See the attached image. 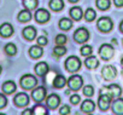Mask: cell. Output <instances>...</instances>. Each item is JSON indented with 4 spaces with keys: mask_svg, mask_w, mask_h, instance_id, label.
<instances>
[{
    "mask_svg": "<svg viewBox=\"0 0 123 115\" xmlns=\"http://www.w3.org/2000/svg\"><path fill=\"white\" fill-rule=\"evenodd\" d=\"M116 74H117V72H116V68L113 66H105L101 69V76L105 80H109L110 81V80L115 79L116 78Z\"/></svg>",
    "mask_w": 123,
    "mask_h": 115,
    "instance_id": "cell-11",
    "label": "cell"
},
{
    "mask_svg": "<svg viewBox=\"0 0 123 115\" xmlns=\"http://www.w3.org/2000/svg\"><path fill=\"white\" fill-rule=\"evenodd\" d=\"M83 95L85 96H87V97H92L93 95H94V88H93V86H91V85H87V86H85L83 87Z\"/></svg>",
    "mask_w": 123,
    "mask_h": 115,
    "instance_id": "cell-35",
    "label": "cell"
},
{
    "mask_svg": "<svg viewBox=\"0 0 123 115\" xmlns=\"http://www.w3.org/2000/svg\"><path fill=\"white\" fill-rule=\"evenodd\" d=\"M101 93H106V95H109L112 99H115V98H118V97L121 96V93H122V88H121L119 85H117V84H112V85L105 86V87L101 90Z\"/></svg>",
    "mask_w": 123,
    "mask_h": 115,
    "instance_id": "cell-4",
    "label": "cell"
},
{
    "mask_svg": "<svg viewBox=\"0 0 123 115\" xmlns=\"http://www.w3.org/2000/svg\"><path fill=\"white\" fill-rule=\"evenodd\" d=\"M35 72L39 76H45L48 73V64L46 62H39L35 66Z\"/></svg>",
    "mask_w": 123,
    "mask_h": 115,
    "instance_id": "cell-18",
    "label": "cell"
},
{
    "mask_svg": "<svg viewBox=\"0 0 123 115\" xmlns=\"http://www.w3.org/2000/svg\"><path fill=\"white\" fill-rule=\"evenodd\" d=\"M111 110L116 115H123V98H115L111 103Z\"/></svg>",
    "mask_w": 123,
    "mask_h": 115,
    "instance_id": "cell-13",
    "label": "cell"
},
{
    "mask_svg": "<svg viewBox=\"0 0 123 115\" xmlns=\"http://www.w3.org/2000/svg\"><path fill=\"white\" fill-rule=\"evenodd\" d=\"M119 30H121V33H123V21H122L121 24H119Z\"/></svg>",
    "mask_w": 123,
    "mask_h": 115,
    "instance_id": "cell-42",
    "label": "cell"
},
{
    "mask_svg": "<svg viewBox=\"0 0 123 115\" xmlns=\"http://www.w3.org/2000/svg\"><path fill=\"white\" fill-rule=\"evenodd\" d=\"M23 5L27 10L31 11V10H35L39 5V1L37 0H23Z\"/></svg>",
    "mask_w": 123,
    "mask_h": 115,
    "instance_id": "cell-27",
    "label": "cell"
},
{
    "mask_svg": "<svg viewBox=\"0 0 123 115\" xmlns=\"http://www.w3.org/2000/svg\"><path fill=\"white\" fill-rule=\"evenodd\" d=\"M49 17H51V15H49V12L46 9H39V10H36L35 16H34L35 21L37 23H41V24L42 23H46L49 20Z\"/></svg>",
    "mask_w": 123,
    "mask_h": 115,
    "instance_id": "cell-10",
    "label": "cell"
},
{
    "mask_svg": "<svg viewBox=\"0 0 123 115\" xmlns=\"http://www.w3.org/2000/svg\"><path fill=\"white\" fill-rule=\"evenodd\" d=\"M46 93H47V91H46L45 87H42V86H40V87H34V90H33V92H31V97H33V99H34L36 103H41V102L46 98Z\"/></svg>",
    "mask_w": 123,
    "mask_h": 115,
    "instance_id": "cell-8",
    "label": "cell"
},
{
    "mask_svg": "<svg viewBox=\"0 0 123 115\" xmlns=\"http://www.w3.org/2000/svg\"><path fill=\"white\" fill-rule=\"evenodd\" d=\"M17 20L19 21V22H29L30 20H31V14H30V11L29 10H23V11H21L19 14H18V16H17Z\"/></svg>",
    "mask_w": 123,
    "mask_h": 115,
    "instance_id": "cell-25",
    "label": "cell"
},
{
    "mask_svg": "<svg viewBox=\"0 0 123 115\" xmlns=\"http://www.w3.org/2000/svg\"><path fill=\"white\" fill-rule=\"evenodd\" d=\"M13 101H15V104H16L17 107H25V105H28L29 102H30V101H29V96H28L27 93H24V92L17 93V95L15 96Z\"/></svg>",
    "mask_w": 123,
    "mask_h": 115,
    "instance_id": "cell-12",
    "label": "cell"
},
{
    "mask_svg": "<svg viewBox=\"0 0 123 115\" xmlns=\"http://www.w3.org/2000/svg\"><path fill=\"white\" fill-rule=\"evenodd\" d=\"M33 114H37V115H47L48 111H47V109H46L43 105L37 104V105H35V107L33 108Z\"/></svg>",
    "mask_w": 123,
    "mask_h": 115,
    "instance_id": "cell-30",
    "label": "cell"
},
{
    "mask_svg": "<svg viewBox=\"0 0 123 115\" xmlns=\"http://www.w3.org/2000/svg\"><path fill=\"white\" fill-rule=\"evenodd\" d=\"M16 84L13 81H6L3 84V91L6 93V95H11L16 91Z\"/></svg>",
    "mask_w": 123,
    "mask_h": 115,
    "instance_id": "cell-23",
    "label": "cell"
},
{
    "mask_svg": "<svg viewBox=\"0 0 123 115\" xmlns=\"http://www.w3.org/2000/svg\"><path fill=\"white\" fill-rule=\"evenodd\" d=\"M23 36H24L27 40H29V41L34 40L35 36H36V29H35L33 26L25 27V28L23 29Z\"/></svg>",
    "mask_w": 123,
    "mask_h": 115,
    "instance_id": "cell-17",
    "label": "cell"
},
{
    "mask_svg": "<svg viewBox=\"0 0 123 115\" xmlns=\"http://www.w3.org/2000/svg\"><path fill=\"white\" fill-rule=\"evenodd\" d=\"M113 3H115V5H116L117 7L123 6V0H113Z\"/></svg>",
    "mask_w": 123,
    "mask_h": 115,
    "instance_id": "cell-40",
    "label": "cell"
},
{
    "mask_svg": "<svg viewBox=\"0 0 123 115\" xmlns=\"http://www.w3.org/2000/svg\"><path fill=\"white\" fill-rule=\"evenodd\" d=\"M80 96L79 95H73L71 97H70V102L73 103V104H79L80 103Z\"/></svg>",
    "mask_w": 123,
    "mask_h": 115,
    "instance_id": "cell-39",
    "label": "cell"
},
{
    "mask_svg": "<svg viewBox=\"0 0 123 115\" xmlns=\"http://www.w3.org/2000/svg\"><path fill=\"white\" fill-rule=\"evenodd\" d=\"M46 104H47V107L51 108V109L58 108V105L60 104V98H59V96L55 95V93H52V95L47 96V98H46Z\"/></svg>",
    "mask_w": 123,
    "mask_h": 115,
    "instance_id": "cell-14",
    "label": "cell"
},
{
    "mask_svg": "<svg viewBox=\"0 0 123 115\" xmlns=\"http://www.w3.org/2000/svg\"><path fill=\"white\" fill-rule=\"evenodd\" d=\"M59 28L62 30H69L73 28V22L69 18H62L59 21Z\"/></svg>",
    "mask_w": 123,
    "mask_h": 115,
    "instance_id": "cell-26",
    "label": "cell"
},
{
    "mask_svg": "<svg viewBox=\"0 0 123 115\" xmlns=\"http://www.w3.org/2000/svg\"><path fill=\"white\" fill-rule=\"evenodd\" d=\"M92 52H93V48H92V46H89V45H85V46H82V48H81V54L82 56H91L92 54Z\"/></svg>",
    "mask_w": 123,
    "mask_h": 115,
    "instance_id": "cell-34",
    "label": "cell"
},
{
    "mask_svg": "<svg viewBox=\"0 0 123 115\" xmlns=\"http://www.w3.org/2000/svg\"><path fill=\"white\" fill-rule=\"evenodd\" d=\"M65 52H67V48H65L63 45H57V46L54 47V50H53V53H54L55 57L63 56V54H65Z\"/></svg>",
    "mask_w": 123,
    "mask_h": 115,
    "instance_id": "cell-32",
    "label": "cell"
},
{
    "mask_svg": "<svg viewBox=\"0 0 123 115\" xmlns=\"http://www.w3.org/2000/svg\"><path fill=\"white\" fill-rule=\"evenodd\" d=\"M122 76H123V68H122Z\"/></svg>",
    "mask_w": 123,
    "mask_h": 115,
    "instance_id": "cell-46",
    "label": "cell"
},
{
    "mask_svg": "<svg viewBox=\"0 0 123 115\" xmlns=\"http://www.w3.org/2000/svg\"><path fill=\"white\" fill-rule=\"evenodd\" d=\"M47 42H48V40H47L46 36H40V38H37V45L45 46V45H47Z\"/></svg>",
    "mask_w": 123,
    "mask_h": 115,
    "instance_id": "cell-38",
    "label": "cell"
},
{
    "mask_svg": "<svg viewBox=\"0 0 123 115\" xmlns=\"http://www.w3.org/2000/svg\"><path fill=\"white\" fill-rule=\"evenodd\" d=\"M1 72H3V68H1V66H0V74H1Z\"/></svg>",
    "mask_w": 123,
    "mask_h": 115,
    "instance_id": "cell-45",
    "label": "cell"
},
{
    "mask_svg": "<svg viewBox=\"0 0 123 115\" xmlns=\"http://www.w3.org/2000/svg\"><path fill=\"white\" fill-rule=\"evenodd\" d=\"M95 17H97V12L94 11V9H87L86 10V12H85V20L86 21H88V22H92V21H94L95 20Z\"/></svg>",
    "mask_w": 123,
    "mask_h": 115,
    "instance_id": "cell-28",
    "label": "cell"
},
{
    "mask_svg": "<svg viewBox=\"0 0 123 115\" xmlns=\"http://www.w3.org/2000/svg\"><path fill=\"white\" fill-rule=\"evenodd\" d=\"M5 52H6L9 56H13V54H16V52H17V47H16V45L12 44V42H9V44L5 46Z\"/></svg>",
    "mask_w": 123,
    "mask_h": 115,
    "instance_id": "cell-31",
    "label": "cell"
},
{
    "mask_svg": "<svg viewBox=\"0 0 123 115\" xmlns=\"http://www.w3.org/2000/svg\"><path fill=\"white\" fill-rule=\"evenodd\" d=\"M13 33V27L10 23H3L0 26V35L4 38H9L11 36Z\"/></svg>",
    "mask_w": 123,
    "mask_h": 115,
    "instance_id": "cell-16",
    "label": "cell"
},
{
    "mask_svg": "<svg viewBox=\"0 0 123 115\" xmlns=\"http://www.w3.org/2000/svg\"><path fill=\"white\" fill-rule=\"evenodd\" d=\"M43 51H42V47L40 45H34L29 48V54L31 58H40V57L42 56Z\"/></svg>",
    "mask_w": 123,
    "mask_h": 115,
    "instance_id": "cell-19",
    "label": "cell"
},
{
    "mask_svg": "<svg viewBox=\"0 0 123 115\" xmlns=\"http://www.w3.org/2000/svg\"><path fill=\"white\" fill-rule=\"evenodd\" d=\"M81 110H82L83 113H86V114L93 113V111L95 110V104H94V102L91 101V99L83 101L82 104H81Z\"/></svg>",
    "mask_w": 123,
    "mask_h": 115,
    "instance_id": "cell-15",
    "label": "cell"
},
{
    "mask_svg": "<svg viewBox=\"0 0 123 115\" xmlns=\"http://www.w3.org/2000/svg\"><path fill=\"white\" fill-rule=\"evenodd\" d=\"M97 27H98V29H99L100 32H103V33H109V32L112 30L113 23H112V21H111L110 17H101V18L98 20Z\"/></svg>",
    "mask_w": 123,
    "mask_h": 115,
    "instance_id": "cell-3",
    "label": "cell"
},
{
    "mask_svg": "<svg viewBox=\"0 0 123 115\" xmlns=\"http://www.w3.org/2000/svg\"><path fill=\"white\" fill-rule=\"evenodd\" d=\"M33 114V109H25L24 111H22V115H31Z\"/></svg>",
    "mask_w": 123,
    "mask_h": 115,
    "instance_id": "cell-41",
    "label": "cell"
},
{
    "mask_svg": "<svg viewBox=\"0 0 123 115\" xmlns=\"http://www.w3.org/2000/svg\"><path fill=\"white\" fill-rule=\"evenodd\" d=\"M85 66L88 69H94V68H97L99 66V62H98V60L95 58L94 56H88L86 58V61H85Z\"/></svg>",
    "mask_w": 123,
    "mask_h": 115,
    "instance_id": "cell-22",
    "label": "cell"
},
{
    "mask_svg": "<svg viewBox=\"0 0 123 115\" xmlns=\"http://www.w3.org/2000/svg\"><path fill=\"white\" fill-rule=\"evenodd\" d=\"M83 16V12H82V9L79 7V6H75V7H71L70 9V17L74 20V21H80Z\"/></svg>",
    "mask_w": 123,
    "mask_h": 115,
    "instance_id": "cell-20",
    "label": "cell"
},
{
    "mask_svg": "<svg viewBox=\"0 0 123 115\" xmlns=\"http://www.w3.org/2000/svg\"><path fill=\"white\" fill-rule=\"evenodd\" d=\"M67 82H68V80L63 75H55V78L53 79V86L55 88H63Z\"/></svg>",
    "mask_w": 123,
    "mask_h": 115,
    "instance_id": "cell-21",
    "label": "cell"
},
{
    "mask_svg": "<svg viewBox=\"0 0 123 115\" xmlns=\"http://www.w3.org/2000/svg\"><path fill=\"white\" fill-rule=\"evenodd\" d=\"M21 86L24 90H33L37 85V79L31 74H25L21 78Z\"/></svg>",
    "mask_w": 123,
    "mask_h": 115,
    "instance_id": "cell-2",
    "label": "cell"
},
{
    "mask_svg": "<svg viewBox=\"0 0 123 115\" xmlns=\"http://www.w3.org/2000/svg\"><path fill=\"white\" fill-rule=\"evenodd\" d=\"M111 99H112V98H111L109 95H106V93H100L99 99H98V105H99L100 110H103V111L107 110V109L110 108V105H111Z\"/></svg>",
    "mask_w": 123,
    "mask_h": 115,
    "instance_id": "cell-9",
    "label": "cell"
},
{
    "mask_svg": "<svg viewBox=\"0 0 123 115\" xmlns=\"http://www.w3.org/2000/svg\"><path fill=\"white\" fill-rule=\"evenodd\" d=\"M69 1H70V3H77L79 0H69Z\"/></svg>",
    "mask_w": 123,
    "mask_h": 115,
    "instance_id": "cell-43",
    "label": "cell"
},
{
    "mask_svg": "<svg viewBox=\"0 0 123 115\" xmlns=\"http://www.w3.org/2000/svg\"><path fill=\"white\" fill-rule=\"evenodd\" d=\"M89 39V33L86 28H79L74 33V40L79 44H83Z\"/></svg>",
    "mask_w": 123,
    "mask_h": 115,
    "instance_id": "cell-7",
    "label": "cell"
},
{
    "mask_svg": "<svg viewBox=\"0 0 123 115\" xmlns=\"http://www.w3.org/2000/svg\"><path fill=\"white\" fill-rule=\"evenodd\" d=\"M95 4H97L98 9H100V10H103V11H104V10H107V9L110 7V5H111L110 0H97Z\"/></svg>",
    "mask_w": 123,
    "mask_h": 115,
    "instance_id": "cell-29",
    "label": "cell"
},
{
    "mask_svg": "<svg viewBox=\"0 0 123 115\" xmlns=\"http://www.w3.org/2000/svg\"><path fill=\"white\" fill-rule=\"evenodd\" d=\"M49 7H51V10L58 12L60 10H63L64 1H63V0H51V1H49Z\"/></svg>",
    "mask_w": 123,
    "mask_h": 115,
    "instance_id": "cell-24",
    "label": "cell"
},
{
    "mask_svg": "<svg viewBox=\"0 0 123 115\" xmlns=\"http://www.w3.org/2000/svg\"><path fill=\"white\" fill-rule=\"evenodd\" d=\"M6 104H7V99H6V97H5L3 93H0V109L4 108V107H6Z\"/></svg>",
    "mask_w": 123,
    "mask_h": 115,
    "instance_id": "cell-37",
    "label": "cell"
},
{
    "mask_svg": "<svg viewBox=\"0 0 123 115\" xmlns=\"http://www.w3.org/2000/svg\"><path fill=\"white\" fill-rule=\"evenodd\" d=\"M59 114L60 115H68V114H70V107L69 105H63L60 108V110H59Z\"/></svg>",
    "mask_w": 123,
    "mask_h": 115,
    "instance_id": "cell-36",
    "label": "cell"
},
{
    "mask_svg": "<svg viewBox=\"0 0 123 115\" xmlns=\"http://www.w3.org/2000/svg\"><path fill=\"white\" fill-rule=\"evenodd\" d=\"M54 41H55L57 45H64V44L68 41V38H67V35H64V34H58V35L55 36Z\"/></svg>",
    "mask_w": 123,
    "mask_h": 115,
    "instance_id": "cell-33",
    "label": "cell"
},
{
    "mask_svg": "<svg viewBox=\"0 0 123 115\" xmlns=\"http://www.w3.org/2000/svg\"><path fill=\"white\" fill-rule=\"evenodd\" d=\"M68 86L71 91H77L82 87V84H83V80H82V76L80 75H71L69 79H68Z\"/></svg>",
    "mask_w": 123,
    "mask_h": 115,
    "instance_id": "cell-6",
    "label": "cell"
},
{
    "mask_svg": "<svg viewBox=\"0 0 123 115\" xmlns=\"http://www.w3.org/2000/svg\"><path fill=\"white\" fill-rule=\"evenodd\" d=\"M113 53H115V50H113V47L110 44H104L99 48V56L101 57V60H104V61L111 60L113 57Z\"/></svg>",
    "mask_w": 123,
    "mask_h": 115,
    "instance_id": "cell-5",
    "label": "cell"
},
{
    "mask_svg": "<svg viewBox=\"0 0 123 115\" xmlns=\"http://www.w3.org/2000/svg\"><path fill=\"white\" fill-rule=\"evenodd\" d=\"M121 64H122V68H123V56H122V58H121Z\"/></svg>",
    "mask_w": 123,
    "mask_h": 115,
    "instance_id": "cell-44",
    "label": "cell"
},
{
    "mask_svg": "<svg viewBox=\"0 0 123 115\" xmlns=\"http://www.w3.org/2000/svg\"><path fill=\"white\" fill-rule=\"evenodd\" d=\"M64 67L69 73H75L81 68V61L76 56H70V57L67 58V61L64 63Z\"/></svg>",
    "mask_w": 123,
    "mask_h": 115,
    "instance_id": "cell-1",
    "label": "cell"
}]
</instances>
